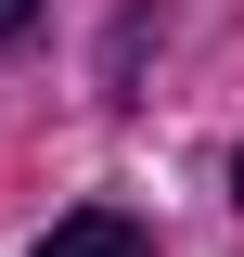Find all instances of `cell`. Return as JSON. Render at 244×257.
Listing matches in <instances>:
<instances>
[{
	"mask_svg": "<svg viewBox=\"0 0 244 257\" xmlns=\"http://www.w3.org/2000/svg\"><path fill=\"white\" fill-rule=\"evenodd\" d=\"M26 26H39V0H0V39H26Z\"/></svg>",
	"mask_w": 244,
	"mask_h": 257,
	"instance_id": "2",
	"label": "cell"
},
{
	"mask_svg": "<svg viewBox=\"0 0 244 257\" xmlns=\"http://www.w3.org/2000/svg\"><path fill=\"white\" fill-rule=\"evenodd\" d=\"M39 257H154V231L116 219V206H90V219H52L39 231Z\"/></svg>",
	"mask_w": 244,
	"mask_h": 257,
	"instance_id": "1",
	"label": "cell"
},
{
	"mask_svg": "<svg viewBox=\"0 0 244 257\" xmlns=\"http://www.w3.org/2000/svg\"><path fill=\"white\" fill-rule=\"evenodd\" d=\"M231 193H244V155H231Z\"/></svg>",
	"mask_w": 244,
	"mask_h": 257,
	"instance_id": "3",
	"label": "cell"
}]
</instances>
